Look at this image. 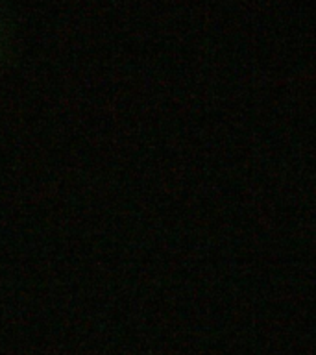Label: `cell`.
I'll use <instances>...</instances> for the list:
<instances>
[{
    "instance_id": "cell-1",
    "label": "cell",
    "mask_w": 316,
    "mask_h": 355,
    "mask_svg": "<svg viewBox=\"0 0 316 355\" xmlns=\"http://www.w3.org/2000/svg\"><path fill=\"white\" fill-rule=\"evenodd\" d=\"M0 41H2V30H0Z\"/></svg>"
}]
</instances>
